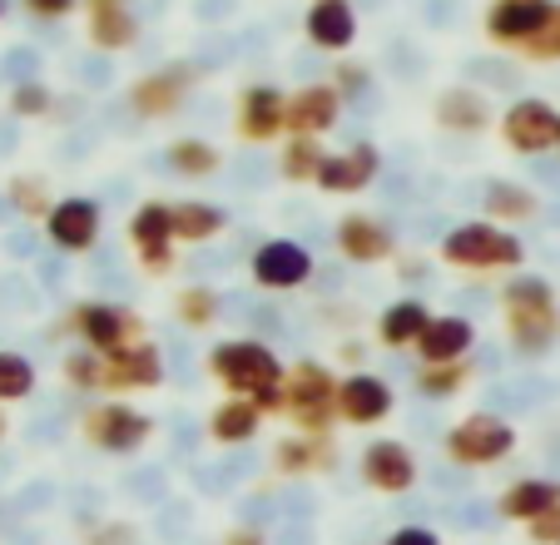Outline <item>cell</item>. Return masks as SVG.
I'll return each mask as SVG.
<instances>
[{"mask_svg": "<svg viewBox=\"0 0 560 545\" xmlns=\"http://www.w3.org/2000/svg\"><path fill=\"white\" fill-rule=\"evenodd\" d=\"M209 372L219 378V387L229 397L254 402L264 417H283L288 397H283V378L288 368L278 362L273 347L254 343V337H238V343H219L209 352Z\"/></svg>", "mask_w": 560, "mask_h": 545, "instance_id": "obj_1", "label": "cell"}, {"mask_svg": "<svg viewBox=\"0 0 560 545\" xmlns=\"http://www.w3.org/2000/svg\"><path fill=\"white\" fill-rule=\"evenodd\" d=\"M501 317H506V337L521 357H546L560 343V303L546 278H516L501 293Z\"/></svg>", "mask_w": 560, "mask_h": 545, "instance_id": "obj_2", "label": "cell"}, {"mask_svg": "<svg viewBox=\"0 0 560 545\" xmlns=\"http://www.w3.org/2000/svg\"><path fill=\"white\" fill-rule=\"evenodd\" d=\"M338 387L342 382L332 378L323 362H298V368H288L283 417L298 427V437H328L332 421H338Z\"/></svg>", "mask_w": 560, "mask_h": 545, "instance_id": "obj_3", "label": "cell"}, {"mask_svg": "<svg viewBox=\"0 0 560 545\" xmlns=\"http://www.w3.org/2000/svg\"><path fill=\"white\" fill-rule=\"evenodd\" d=\"M526 258V248H521V239L511 229H501V223H462V229H452L442 239V263H452V268H466V272H497V268H516V263Z\"/></svg>", "mask_w": 560, "mask_h": 545, "instance_id": "obj_4", "label": "cell"}, {"mask_svg": "<svg viewBox=\"0 0 560 545\" xmlns=\"http://www.w3.org/2000/svg\"><path fill=\"white\" fill-rule=\"evenodd\" d=\"M511 447H516V427L491 411H471L446 431V456L456 466H497L511 456Z\"/></svg>", "mask_w": 560, "mask_h": 545, "instance_id": "obj_5", "label": "cell"}, {"mask_svg": "<svg viewBox=\"0 0 560 545\" xmlns=\"http://www.w3.org/2000/svg\"><path fill=\"white\" fill-rule=\"evenodd\" d=\"M80 431H85V441L95 451L129 456V451H139L149 437H154V421H149L139 407H129V402H100V407H90L85 417H80Z\"/></svg>", "mask_w": 560, "mask_h": 545, "instance_id": "obj_6", "label": "cell"}, {"mask_svg": "<svg viewBox=\"0 0 560 545\" xmlns=\"http://www.w3.org/2000/svg\"><path fill=\"white\" fill-rule=\"evenodd\" d=\"M70 327L85 337V347H90V352H100V357L119 352V347L144 343V323H139V313L115 308V303H80V308H70Z\"/></svg>", "mask_w": 560, "mask_h": 545, "instance_id": "obj_7", "label": "cell"}, {"mask_svg": "<svg viewBox=\"0 0 560 545\" xmlns=\"http://www.w3.org/2000/svg\"><path fill=\"white\" fill-rule=\"evenodd\" d=\"M129 243L139 253V268L144 272H170L174 268V204H139L135 219H129Z\"/></svg>", "mask_w": 560, "mask_h": 545, "instance_id": "obj_8", "label": "cell"}, {"mask_svg": "<svg viewBox=\"0 0 560 545\" xmlns=\"http://www.w3.org/2000/svg\"><path fill=\"white\" fill-rule=\"evenodd\" d=\"M501 139H506L511 154H546L560 144V115L546 100H516L501 115Z\"/></svg>", "mask_w": 560, "mask_h": 545, "instance_id": "obj_9", "label": "cell"}, {"mask_svg": "<svg viewBox=\"0 0 560 545\" xmlns=\"http://www.w3.org/2000/svg\"><path fill=\"white\" fill-rule=\"evenodd\" d=\"M194 80H199L194 65H164V70H149L129 84V105H135V115H144V119H164L184 105V95L194 90Z\"/></svg>", "mask_w": 560, "mask_h": 545, "instance_id": "obj_10", "label": "cell"}, {"mask_svg": "<svg viewBox=\"0 0 560 545\" xmlns=\"http://www.w3.org/2000/svg\"><path fill=\"white\" fill-rule=\"evenodd\" d=\"M278 135H288V95L278 84H248L238 95V139L268 144Z\"/></svg>", "mask_w": 560, "mask_h": 545, "instance_id": "obj_11", "label": "cell"}, {"mask_svg": "<svg viewBox=\"0 0 560 545\" xmlns=\"http://www.w3.org/2000/svg\"><path fill=\"white\" fill-rule=\"evenodd\" d=\"M164 382V357H159V347L149 343H135V347H119V352L105 357V387L100 392H115V397H125V392H149Z\"/></svg>", "mask_w": 560, "mask_h": 545, "instance_id": "obj_12", "label": "cell"}, {"mask_svg": "<svg viewBox=\"0 0 560 545\" xmlns=\"http://www.w3.org/2000/svg\"><path fill=\"white\" fill-rule=\"evenodd\" d=\"M362 482H368L372 491H382V496L412 491V486H417V456H412V447H402V441H392V437L372 441V447L362 451Z\"/></svg>", "mask_w": 560, "mask_h": 545, "instance_id": "obj_13", "label": "cell"}, {"mask_svg": "<svg viewBox=\"0 0 560 545\" xmlns=\"http://www.w3.org/2000/svg\"><path fill=\"white\" fill-rule=\"evenodd\" d=\"M342 115L338 84H303L288 95V139H317L328 135Z\"/></svg>", "mask_w": 560, "mask_h": 545, "instance_id": "obj_14", "label": "cell"}, {"mask_svg": "<svg viewBox=\"0 0 560 545\" xmlns=\"http://www.w3.org/2000/svg\"><path fill=\"white\" fill-rule=\"evenodd\" d=\"M550 11H556V0H491L487 35L497 45H511V50H521V45H526L530 35H536L540 25L550 21Z\"/></svg>", "mask_w": 560, "mask_h": 545, "instance_id": "obj_15", "label": "cell"}, {"mask_svg": "<svg viewBox=\"0 0 560 545\" xmlns=\"http://www.w3.org/2000/svg\"><path fill=\"white\" fill-rule=\"evenodd\" d=\"M392 387L382 378H372V372H352V378H342L338 387V417L348 421V427H377V421L392 417Z\"/></svg>", "mask_w": 560, "mask_h": 545, "instance_id": "obj_16", "label": "cell"}, {"mask_svg": "<svg viewBox=\"0 0 560 545\" xmlns=\"http://www.w3.org/2000/svg\"><path fill=\"white\" fill-rule=\"evenodd\" d=\"M254 278L264 288H303L313 278V258L293 239H268L254 248Z\"/></svg>", "mask_w": 560, "mask_h": 545, "instance_id": "obj_17", "label": "cell"}, {"mask_svg": "<svg viewBox=\"0 0 560 545\" xmlns=\"http://www.w3.org/2000/svg\"><path fill=\"white\" fill-rule=\"evenodd\" d=\"M377 144H368V139H358V144H348L342 154H328L323 159V169H317V189L328 194H358L368 189L372 178H377Z\"/></svg>", "mask_w": 560, "mask_h": 545, "instance_id": "obj_18", "label": "cell"}, {"mask_svg": "<svg viewBox=\"0 0 560 545\" xmlns=\"http://www.w3.org/2000/svg\"><path fill=\"white\" fill-rule=\"evenodd\" d=\"M45 233H50L55 248L65 253H85L95 248L100 239V204L95 199H60L55 213L45 219Z\"/></svg>", "mask_w": 560, "mask_h": 545, "instance_id": "obj_19", "label": "cell"}, {"mask_svg": "<svg viewBox=\"0 0 560 545\" xmlns=\"http://www.w3.org/2000/svg\"><path fill=\"white\" fill-rule=\"evenodd\" d=\"M85 15H90L85 35L95 50L119 55L139 40V21H135V11H129V0H85Z\"/></svg>", "mask_w": 560, "mask_h": 545, "instance_id": "obj_20", "label": "cell"}, {"mask_svg": "<svg viewBox=\"0 0 560 545\" xmlns=\"http://www.w3.org/2000/svg\"><path fill=\"white\" fill-rule=\"evenodd\" d=\"M303 31L317 50H348L358 40V15L352 0H307L303 11Z\"/></svg>", "mask_w": 560, "mask_h": 545, "instance_id": "obj_21", "label": "cell"}, {"mask_svg": "<svg viewBox=\"0 0 560 545\" xmlns=\"http://www.w3.org/2000/svg\"><path fill=\"white\" fill-rule=\"evenodd\" d=\"M471 343H476V327L466 323V317L446 313V317H432V323H427L417 352H422V368H442V362H466Z\"/></svg>", "mask_w": 560, "mask_h": 545, "instance_id": "obj_22", "label": "cell"}, {"mask_svg": "<svg viewBox=\"0 0 560 545\" xmlns=\"http://www.w3.org/2000/svg\"><path fill=\"white\" fill-rule=\"evenodd\" d=\"M338 248L352 263H382L392 258V229L382 219H372V213H348L338 223Z\"/></svg>", "mask_w": 560, "mask_h": 545, "instance_id": "obj_23", "label": "cell"}, {"mask_svg": "<svg viewBox=\"0 0 560 545\" xmlns=\"http://www.w3.org/2000/svg\"><path fill=\"white\" fill-rule=\"evenodd\" d=\"M560 506V482H546V476H526V482H511L506 491H501L497 511L506 515V521H540L546 511H556Z\"/></svg>", "mask_w": 560, "mask_h": 545, "instance_id": "obj_24", "label": "cell"}, {"mask_svg": "<svg viewBox=\"0 0 560 545\" xmlns=\"http://www.w3.org/2000/svg\"><path fill=\"white\" fill-rule=\"evenodd\" d=\"M273 466H278V476L332 472V466H338V451H332V437H288L273 447Z\"/></svg>", "mask_w": 560, "mask_h": 545, "instance_id": "obj_25", "label": "cell"}, {"mask_svg": "<svg viewBox=\"0 0 560 545\" xmlns=\"http://www.w3.org/2000/svg\"><path fill=\"white\" fill-rule=\"evenodd\" d=\"M427 323H432V313H427L417 298H402V303H392L387 313L377 317V343L392 347V352H397V347H417Z\"/></svg>", "mask_w": 560, "mask_h": 545, "instance_id": "obj_26", "label": "cell"}, {"mask_svg": "<svg viewBox=\"0 0 560 545\" xmlns=\"http://www.w3.org/2000/svg\"><path fill=\"white\" fill-rule=\"evenodd\" d=\"M436 125H442L446 135H481V129L491 125V109L476 90H446V95L436 100Z\"/></svg>", "mask_w": 560, "mask_h": 545, "instance_id": "obj_27", "label": "cell"}, {"mask_svg": "<svg viewBox=\"0 0 560 545\" xmlns=\"http://www.w3.org/2000/svg\"><path fill=\"white\" fill-rule=\"evenodd\" d=\"M258 427H264V411H258L254 402H244V397L219 402V407H213V417H209V437H213V441H223V447L254 441V437H258Z\"/></svg>", "mask_w": 560, "mask_h": 545, "instance_id": "obj_28", "label": "cell"}, {"mask_svg": "<svg viewBox=\"0 0 560 545\" xmlns=\"http://www.w3.org/2000/svg\"><path fill=\"white\" fill-rule=\"evenodd\" d=\"M229 229V213L219 209V204H174V239L184 243H203V239H219V233Z\"/></svg>", "mask_w": 560, "mask_h": 545, "instance_id": "obj_29", "label": "cell"}, {"mask_svg": "<svg viewBox=\"0 0 560 545\" xmlns=\"http://www.w3.org/2000/svg\"><path fill=\"white\" fill-rule=\"evenodd\" d=\"M536 213H540L536 194L521 189V184H506V178H501V184L487 189V223H501V229H506V223H526V219H536Z\"/></svg>", "mask_w": 560, "mask_h": 545, "instance_id": "obj_30", "label": "cell"}, {"mask_svg": "<svg viewBox=\"0 0 560 545\" xmlns=\"http://www.w3.org/2000/svg\"><path fill=\"white\" fill-rule=\"evenodd\" d=\"M323 144L317 139H283L278 149V174L293 178V184H317V169H323Z\"/></svg>", "mask_w": 560, "mask_h": 545, "instance_id": "obj_31", "label": "cell"}, {"mask_svg": "<svg viewBox=\"0 0 560 545\" xmlns=\"http://www.w3.org/2000/svg\"><path fill=\"white\" fill-rule=\"evenodd\" d=\"M219 164H223V154L213 144H203V139H174L170 144V169L184 178H209Z\"/></svg>", "mask_w": 560, "mask_h": 545, "instance_id": "obj_32", "label": "cell"}, {"mask_svg": "<svg viewBox=\"0 0 560 545\" xmlns=\"http://www.w3.org/2000/svg\"><path fill=\"white\" fill-rule=\"evenodd\" d=\"M466 382H471V368H466V362H442V368H422V372H417V392H422V397H436V402L456 397Z\"/></svg>", "mask_w": 560, "mask_h": 545, "instance_id": "obj_33", "label": "cell"}, {"mask_svg": "<svg viewBox=\"0 0 560 545\" xmlns=\"http://www.w3.org/2000/svg\"><path fill=\"white\" fill-rule=\"evenodd\" d=\"M5 194H11V204L21 209V219H50L55 213L50 194H45V184L35 174H15L11 184H5Z\"/></svg>", "mask_w": 560, "mask_h": 545, "instance_id": "obj_34", "label": "cell"}, {"mask_svg": "<svg viewBox=\"0 0 560 545\" xmlns=\"http://www.w3.org/2000/svg\"><path fill=\"white\" fill-rule=\"evenodd\" d=\"M35 392V368L21 352H0V402H25Z\"/></svg>", "mask_w": 560, "mask_h": 545, "instance_id": "obj_35", "label": "cell"}, {"mask_svg": "<svg viewBox=\"0 0 560 545\" xmlns=\"http://www.w3.org/2000/svg\"><path fill=\"white\" fill-rule=\"evenodd\" d=\"M174 313H179L184 327H209L219 317V298H213V288H184L174 298Z\"/></svg>", "mask_w": 560, "mask_h": 545, "instance_id": "obj_36", "label": "cell"}, {"mask_svg": "<svg viewBox=\"0 0 560 545\" xmlns=\"http://www.w3.org/2000/svg\"><path fill=\"white\" fill-rule=\"evenodd\" d=\"M65 382H70V387H80V392H100L105 387V357L100 352H70L65 357Z\"/></svg>", "mask_w": 560, "mask_h": 545, "instance_id": "obj_37", "label": "cell"}, {"mask_svg": "<svg viewBox=\"0 0 560 545\" xmlns=\"http://www.w3.org/2000/svg\"><path fill=\"white\" fill-rule=\"evenodd\" d=\"M521 55H526V60H536V65L560 60V5H556V11H550V21L540 25V31L530 35L526 45H521Z\"/></svg>", "mask_w": 560, "mask_h": 545, "instance_id": "obj_38", "label": "cell"}, {"mask_svg": "<svg viewBox=\"0 0 560 545\" xmlns=\"http://www.w3.org/2000/svg\"><path fill=\"white\" fill-rule=\"evenodd\" d=\"M11 109H15V115H25V119L45 115V109H50V90H45L40 80L15 84V90H11Z\"/></svg>", "mask_w": 560, "mask_h": 545, "instance_id": "obj_39", "label": "cell"}, {"mask_svg": "<svg viewBox=\"0 0 560 545\" xmlns=\"http://www.w3.org/2000/svg\"><path fill=\"white\" fill-rule=\"evenodd\" d=\"M74 5H80V0H21V11L31 15V21H65V15H74Z\"/></svg>", "mask_w": 560, "mask_h": 545, "instance_id": "obj_40", "label": "cell"}, {"mask_svg": "<svg viewBox=\"0 0 560 545\" xmlns=\"http://www.w3.org/2000/svg\"><path fill=\"white\" fill-rule=\"evenodd\" d=\"M526 535H530L536 545H560V506H556V511H546L540 521H530Z\"/></svg>", "mask_w": 560, "mask_h": 545, "instance_id": "obj_41", "label": "cell"}, {"mask_svg": "<svg viewBox=\"0 0 560 545\" xmlns=\"http://www.w3.org/2000/svg\"><path fill=\"white\" fill-rule=\"evenodd\" d=\"M387 545H442V541H436V531H427V525H402L397 535H387Z\"/></svg>", "mask_w": 560, "mask_h": 545, "instance_id": "obj_42", "label": "cell"}, {"mask_svg": "<svg viewBox=\"0 0 560 545\" xmlns=\"http://www.w3.org/2000/svg\"><path fill=\"white\" fill-rule=\"evenodd\" d=\"M362 84H368V70H362V65H342L338 70V95L342 90H362Z\"/></svg>", "mask_w": 560, "mask_h": 545, "instance_id": "obj_43", "label": "cell"}, {"mask_svg": "<svg viewBox=\"0 0 560 545\" xmlns=\"http://www.w3.org/2000/svg\"><path fill=\"white\" fill-rule=\"evenodd\" d=\"M223 545H268L264 531H254V525H238V531L223 535Z\"/></svg>", "mask_w": 560, "mask_h": 545, "instance_id": "obj_44", "label": "cell"}, {"mask_svg": "<svg viewBox=\"0 0 560 545\" xmlns=\"http://www.w3.org/2000/svg\"><path fill=\"white\" fill-rule=\"evenodd\" d=\"M0 441H5V411H0Z\"/></svg>", "mask_w": 560, "mask_h": 545, "instance_id": "obj_45", "label": "cell"}, {"mask_svg": "<svg viewBox=\"0 0 560 545\" xmlns=\"http://www.w3.org/2000/svg\"><path fill=\"white\" fill-rule=\"evenodd\" d=\"M0 15H5V0H0Z\"/></svg>", "mask_w": 560, "mask_h": 545, "instance_id": "obj_46", "label": "cell"}]
</instances>
